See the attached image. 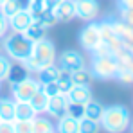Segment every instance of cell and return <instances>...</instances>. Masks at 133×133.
I'll list each match as a JSON object with an SVG mask.
<instances>
[{
  "mask_svg": "<svg viewBox=\"0 0 133 133\" xmlns=\"http://www.w3.org/2000/svg\"><path fill=\"white\" fill-rule=\"evenodd\" d=\"M77 40H79V45H81L85 50L92 52V50H94L97 45L101 43L99 23H97V22H88V25H87V27H83V29L79 31Z\"/></svg>",
  "mask_w": 133,
  "mask_h": 133,
  "instance_id": "obj_6",
  "label": "cell"
},
{
  "mask_svg": "<svg viewBox=\"0 0 133 133\" xmlns=\"http://www.w3.org/2000/svg\"><path fill=\"white\" fill-rule=\"evenodd\" d=\"M42 90L45 92V95H47V97H52V95H58V94H61V92H59V87H58V81L43 83V85H42Z\"/></svg>",
  "mask_w": 133,
  "mask_h": 133,
  "instance_id": "obj_33",
  "label": "cell"
},
{
  "mask_svg": "<svg viewBox=\"0 0 133 133\" xmlns=\"http://www.w3.org/2000/svg\"><path fill=\"white\" fill-rule=\"evenodd\" d=\"M56 128L49 117H40L36 115L32 119V133H54Z\"/></svg>",
  "mask_w": 133,
  "mask_h": 133,
  "instance_id": "obj_18",
  "label": "cell"
},
{
  "mask_svg": "<svg viewBox=\"0 0 133 133\" xmlns=\"http://www.w3.org/2000/svg\"><path fill=\"white\" fill-rule=\"evenodd\" d=\"M23 36L34 43V42H40V40L47 38V29H43L42 25H38V23L32 22L27 29H25V31H23Z\"/></svg>",
  "mask_w": 133,
  "mask_h": 133,
  "instance_id": "obj_20",
  "label": "cell"
},
{
  "mask_svg": "<svg viewBox=\"0 0 133 133\" xmlns=\"http://www.w3.org/2000/svg\"><path fill=\"white\" fill-rule=\"evenodd\" d=\"M2 49H4V52H5V56L9 59L22 63L32 52V42L27 40L23 36V32H11V34L4 36Z\"/></svg>",
  "mask_w": 133,
  "mask_h": 133,
  "instance_id": "obj_3",
  "label": "cell"
},
{
  "mask_svg": "<svg viewBox=\"0 0 133 133\" xmlns=\"http://www.w3.org/2000/svg\"><path fill=\"white\" fill-rule=\"evenodd\" d=\"M4 2H5V0H0V5H2V4H4Z\"/></svg>",
  "mask_w": 133,
  "mask_h": 133,
  "instance_id": "obj_44",
  "label": "cell"
},
{
  "mask_svg": "<svg viewBox=\"0 0 133 133\" xmlns=\"http://www.w3.org/2000/svg\"><path fill=\"white\" fill-rule=\"evenodd\" d=\"M11 66H13V61L5 54L0 52V81H5L7 79V74H9Z\"/></svg>",
  "mask_w": 133,
  "mask_h": 133,
  "instance_id": "obj_30",
  "label": "cell"
},
{
  "mask_svg": "<svg viewBox=\"0 0 133 133\" xmlns=\"http://www.w3.org/2000/svg\"><path fill=\"white\" fill-rule=\"evenodd\" d=\"M63 0H43V9L45 11H52L58 4H61Z\"/></svg>",
  "mask_w": 133,
  "mask_h": 133,
  "instance_id": "obj_39",
  "label": "cell"
},
{
  "mask_svg": "<svg viewBox=\"0 0 133 133\" xmlns=\"http://www.w3.org/2000/svg\"><path fill=\"white\" fill-rule=\"evenodd\" d=\"M0 133H15L13 121H0Z\"/></svg>",
  "mask_w": 133,
  "mask_h": 133,
  "instance_id": "obj_36",
  "label": "cell"
},
{
  "mask_svg": "<svg viewBox=\"0 0 133 133\" xmlns=\"http://www.w3.org/2000/svg\"><path fill=\"white\" fill-rule=\"evenodd\" d=\"M0 121H2V117H0Z\"/></svg>",
  "mask_w": 133,
  "mask_h": 133,
  "instance_id": "obj_46",
  "label": "cell"
},
{
  "mask_svg": "<svg viewBox=\"0 0 133 133\" xmlns=\"http://www.w3.org/2000/svg\"><path fill=\"white\" fill-rule=\"evenodd\" d=\"M59 70H61V68L56 65V63H50V65L43 66L42 70L36 72V79L40 81V85H43V83H50V81H56L58 76H59Z\"/></svg>",
  "mask_w": 133,
  "mask_h": 133,
  "instance_id": "obj_17",
  "label": "cell"
},
{
  "mask_svg": "<svg viewBox=\"0 0 133 133\" xmlns=\"http://www.w3.org/2000/svg\"><path fill=\"white\" fill-rule=\"evenodd\" d=\"M47 101H49V97L45 95V92L42 90V87H40V90L31 97V106L36 110V113L40 115V113H45V108H47Z\"/></svg>",
  "mask_w": 133,
  "mask_h": 133,
  "instance_id": "obj_24",
  "label": "cell"
},
{
  "mask_svg": "<svg viewBox=\"0 0 133 133\" xmlns=\"http://www.w3.org/2000/svg\"><path fill=\"white\" fill-rule=\"evenodd\" d=\"M58 87H59V92L63 94V95H66L68 94V90L74 87V81H72V77H70V72L68 70H59V76H58Z\"/></svg>",
  "mask_w": 133,
  "mask_h": 133,
  "instance_id": "obj_26",
  "label": "cell"
},
{
  "mask_svg": "<svg viewBox=\"0 0 133 133\" xmlns=\"http://www.w3.org/2000/svg\"><path fill=\"white\" fill-rule=\"evenodd\" d=\"M103 110H104V106H103L99 101L90 99L88 103L85 104V117H87V119H92V121H101Z\"/></svg>",
  "mask_w": 133,
  "mask_h": 133,
  "instance_id": "obj_22",
  "label": "cell"
},
{
  "mask_svg": "<svg viewBox=\"0 0 133 133\" xmlns=\"http://www.w3.org/2000/svg\"><path fill=\"white\" fill-rule=\"evenodd\" d=\"M52 15L56 16L58 23H68L76 18V0H63L52 9Z\"/></svg>",
  "mask_w": 133,
  "mask_h": 133,
  "instance_id": "obj_12",
  "label": "cell"
},
{
  "mask_svg": "<svg viewBox=\"0 0 133 133\" xmlns=\"http://www.w3.org/2000/svg\"><path fill=\"white\" fill-rule=\"evenodd\" d=\"M65 106H66V97L63 94L52 95V97H49V101H47L45 113L50 115V117H61V115L65 113Z\"/></svg>",
  "mask_w": 133,
  "mask_h": 133,
  "instance_id": "obj_14",
  "label": "cell"
},
{
  "mask_svg": "<svg viewBox=\"0 0 133 133\" xmlns=\"http://www.w3.org/2000/svg\"><path fill=\"white\" fill-rule=\"evenodd\" d=\"M90 74L94 79H101V81H110L115 79L119 65L115 61L113 56H92L90 61Z\"/></svg>",
  "mask_w": 133,
  "mask_h": 133,
  "instance_id": "obj_4",
  "label": "cell"
},
{
  "mask_svg": "<svg viewBox=\"0 0 133 133\" xmlns=\"http://www.w3.org/2000/svg\"><path fill=\"white\" fill-rule=\"evenodd\" d=\"M9 20V31L11 32H23L31 23H32V15L29 13V9L27 7H23L20 11H16L11 18H7Z\"/></svg>",
  "mask_w": 133,
  "mask_h": 133,
  "instance_id": "obj_11",
  "label": "cell"
},
{
  "mask_svg": "<svg viewBox=\"0 0 133 133\" xmlns=\"http://www.w3.org/2000/svg\"><path fill=\"white\" fill-rule=\"evenodd\" d=\"M0 87H2V81H0Z\"/></svg>",
  "mask_w": 133,
  "mask_h": 133,
  "instance_id": "obj_45",
  "label": "cell"
},
{
  "mask_svg": "<svg viewBox=\"0 0 133 133\" xmlns=\"http://www.w3.org/2000/svg\"><path fill=\"white\" fill-rule=\"evenodd\" d=\"M110 23L113 27V31H115V34H117V38L121 40L122 47L133 52V27L130 23H126L124 20H121V18L119 20L110 18Z\"/></svg>",
  "mask_w": 133,
  "mask_h": 133,
  "instance_id": "obj_9",
  "label": "cell"
},
{
  "mask_svg": "<svg viewBox=\"0 0 133 133\" xmlns=\"http://www.w3.org/2000/svg\"><path fill=\"white\" fill-rule=\"evenodd\" d=\"M23 7H27V0H5V2L0 5V11H2L7 18H11L16 11H20Z\"/></svg>",
  "mask_w": 133,
  "mask_h": 133,
  "instance_id": "obj_21",
  "label": "cell"
},
{
  "mask_svg": "<svg viewBox=\"0 0 133 133\" xmlns=\"http://www.w3.org/2000/svg\"><path fill=\"white\" fill-rule=\"evenodd\" d=\"M130 126H131V133H133V121H131V124H130Z\"/></svg>",
  "mask_w": 133,
  "mask_h": 133,
  "instance_id": "obj_43",
  "label": "cell"
},
{
  "mask_svg": "<svg viewBox=\"0 0 133 133\" xmlns=\"http://www.w3.org/2000/svg\"><path fill=\"white\" fill-rule=\"evenodd\" d=\"M54 128H56V133H79V121L68 115H61L58 117V124Z\"/></svg>",
  "mask_w": 133,
  "mask_h": 133,
  "instance_id": "obj_16",
  "label": "cell"
},
{
  "mask_svg": "<svg viewBox=\"0 0 133 133\" xmlns=\"http://www.w3.org/2000/svg\"><path fill=\"white\" fill-rule=\"evenodd\" d=\"M117 9H119V11L133 9V0H117Z\"/></svg>",
  "mask_w": 133,
  "mask_h": 133,
  "instance_id": "obj_38",
  "label": "cell"
},
{
  "mask_svg": "<svg viewBox=\"0 0 133 133\" xmlns=\"http://www.w3.org/2000/svg\"><path fill=\"white\" fill-rule=\"evenodd\" d=\"M40 81L32 76H27L25 79H22L20 83L11 85V94L15 101H31V97L40 90Z\"/></svg>",
  "mask_w": 133,
  "mask_h": 133,
  "instance_id": "obj_5",
  "label": "cell"
},
{
  "mask_svg": "<svg viewBox=\"0 0 133 133\" xmlns=\"http://www.w3.org/2000/svg\"><path fill=\"white\" fill-rule=\"evenodd\" d=\"M128 70H130V72H131V74H133V61H131V63H130V66H128Z\"/></svg>",
  "mask_w": 133,
  "mask_h": 133,
  "instance_id": "obj_41",
  "label": "cell"
},
{
  "mask_svg": "<svg viewBox=\"0 0 133 133\" xmlns=\"http://www.w3.org/2000/svg\"><path fill=\"white\" fill-rule=\"evenodd\" d=\"M32 22L42 25L43 29H50V27H54V25L58 23V20H56V16L52 15V11H43V13L32 16Z\"/></svg>",
  "mask_w": 133,
  "mask_h": 133,
  "instance_id": "obj_25",
  "label": "cell"
},
{
  "mask_svg": "<svg viewBox=\"0 0 133 133\" xmlns=\"http://www.w3.org/2000/svg\"><path fill=\"white\" fill-rule=\"evenodd\" d=\"M54 133H56V131H54Z\"/></svg>",
  "mask_w": 133,
  "mask_h": 133,
  "instance_id": "obj_47",
  "label": "cell"
},
{
  "mask_svg": "<svg viewBox=\"0 0 133 133\" xmlns=\"http://www.w3.org/2000/svg\"><path fill=\"white\" fill-rule=\"evenodd\" d=\"M65 97H66V101L79 103V104H87L90 99H94L90 85H74L72 88L68 90V94H66Z\"/></svg>",
  "mask_w": 133,
  "mask_h": 133,
  "instance_id": "obj_13",
  "label": "cell"
},
{
  "mask_svg": "<svg viewBox=\"0 0 133 133\" xmlns=\"http://www.w3.org/2000/svg\"><path fill=\"white\" fill-rule=\"evenodd\" d=\"M15 133H32V121H13Z\"/></svg>",
  "mask_w": 133,
  "mask_h": 133,
  "instance_id": "obj_32",
  "label": "cell"
},
{
  "mask_svg": "<svg viewBox=\"0 0 133 133\" xmlns=\"http://www.w3.org/2000/svg\"><path fill=\"white\" fill-rule=\"evenodd\" d=\"M15 99L9 97H0V117L2 121H15Z\"/></svg>",
  "mask_w": 133,
  "mask_h": 133,
  "instance_id": "obj_19",
  "label": "cell"
},
{
  "mask_svg": "<svg viewBox=\"0 0 133 133\" xmlns=\"http://www.w3.org/2000/svg\"><path fill=\"white\" fill-rule=\"evenodd\" d=\"M27 4H43V0H27Z\"/></svg>",
  "mask_w": 133,
  "mask_h": 133,
  "instance_id": "obj_40",
  "label": "cell"
},
{
  "mask_svg": "<svg viewBox=\"0 0 133 133\" xmlns=\"http://www.w3.org/2000/svg\"><path fill=\"white\" fill-rule=\"evenodd\" d=\"M7 31H9V20H7V16L0 11V38H4V36L7 34Z\"/></svg>",
  "mask_w": 133,
  "mask_h": 133,
  "instance_id": "obj_35",
  "label": "cell"
},
{
  "mask_svg": "<svg viewBox=\"0 0 133 133\" xmlns=\"http://www.w3.org/2000/svg\"><path fill=\"white\" fill-rule=\"evenodd\" d=\"M101 130L108 133H124L128 131L131 124V115L130 110L122 104H111L103 110L101 115Z\"/></svg>",
  "mask_w": 133,
  "mask_h": 133,
  "instance_id": "obj_2",
  "label": "cell"
},
{
  "mask_svg": "<svg viewBox=\"0 0 133 133\" xmlns=\"http://www.w3.org/2000/svg\"><path fill=\"white\" fill-rule=\"evenodd\" d=\"M92 56H113V54H111L110 49H108V45H104L103 42H101V43L92 50Z\"/></svg>",
  "mask_w": 133,
  "mask_h": 133,
  "instance_id": "obj_34",
  "label": "cell"
},
{
  "mask_svg": "<svg viewBox=\"0 0 133 133\" xmlns=\"http://www.w3.org/2000/svg\"><path fill=\"white\" fill-rule=\"evenodd\" d=\"M70 77H72L74 85H90V83H92V79H94L88 68L74 70V72H70Z\"/></svg>",
  "mask_w": 133,
  "mask_h": 133,
  "instance_id": "obj_28",
  "label": "cell"
},
{
  "mask_svg": "<svg viewBox=\"0 0 133 133\" xmlns=\"http://www.w3.org/2000/svg\"><path fill=\"white\" fill-rule=\"evenodd\" d=\"M59 61V68L68 70V72H74V70H81V68H87V59L83 58L81 52L77 50H63L59 54V58H56Z\"/></svg>",
  "mask_w": 133,
  "mask_h": 133,
  "instance_id": "obj_7",
  "label": "cell"
},
{
  "mask_svg": "<svg viewBox=\"0 0 133 133\" xmlns=\"http://www.w3.org/2000/svg\"><path fill=\"white\" fill-rule=\"evenodd\" d=\"M121 13V20H124L126 23H130L133 27V9H126V11H119Z\"/></svg>",
  "mask_w": 133,
  "mask_h": 133,
  "instance_id": "obj_37",
  "label": "cell"
},
{
  "mask_svg": "<svg viewBox=\"0 0 133 133\" xmlns=\"http://www.w3.org/2000/svg\"><path fill=\"white\" fill-rule=\"evenodd\" d=\"M0 52H2V38H0Z\"/></svg>",
  "mask_w": 133,
  "mask_h": 133,
  "instance_id": "obj_42",
  "label": "cell"
},
{
  "mask_svg": "<svg viewBox=\"0 0 133 133\" xmlns=\"http://www.w3.org/2000/svg\"><path fill=\"white\" fill-rule=\"evenodd\" d=\"M101 131V122L99 121H92L83 117L79 121V133H99Z\"/></svg>",
  "mask_w": 133,
  "mask_h": 133,
  "instance_id": "obj_29",
  "label": "cell"
},
{
  "mask_svg": "<svg viewBox=\"0 0 133 133\" xmlns=\"http://www.w3.org/2000/svg\"><path fill=\"white\" fill-rule=\"evenodd\" d=\"M101 13V5L97 0H76V16L85 22H95Z\"/></svg>",
  "mask_w": 133,
  "mask_h": 133,
  "instance_id": "obj_8",
  "label": "cell"
},
{
  "mask_svg": "<svg viewBox=\"0 0 133 133\" xmlns=\"http://www.w3.org/2000/svg\"><path fill=\"white\" fill-rule=\"evenodd\" d=\"M56 58H58V54H56L54 43L50 40L43 38V40L32 43V52H31V56L25 61H22V65L27 68L29 74H36L43 66L50 65V63H56Z\"/></svg>",
  "mask_w": 133,
  "mask_h": 133,
  "instance_id": "obj_1",
  "label": "cell"
},
{
  "mask_svg": "<svg viewBox=\"0 0 133 133\" xmlns=\"http://www.w3.org/2000/svg\"><path fill=\"white\" fill-rule=\"evenodd\" d=\"M38 113L29 101H16L15 104V121H32Z\"/></svg>",
  "mask_w": 133,
  "mask_h": 133,
  "instance_id": "obj_15",
  "label": "cell"
},
{
  "mask_svg": "<svg viewBox=\"0 0 133 133\" xmlns=\"http://www.w3.org/2000/svg\"><path fill=\"white\" fill-rule=\"evenodd\" d=\"M115 79H117L121 85H124V87H130V85H133V74L128 70V68H119V70H117Z\"/></svg>",
  "mask_w": 133,
  "mask_h": 133,
  "instance_id": "obj_31",
  "label": "cell"
},
{
  "mask_svg": "<svg viewBox=\"0 0 133 133\" xmlns=\"http://www.w3.org/2000/svg\"><path fill=\"white\" fill-rule=\"evenodd\" d=\"M63 115H68L72 119H77L81 121L85 117V104H79V103H70L66 101V106H65V113Z\"/></svg>",
  "mask_w": 133,
  "mask_h": 133,
  "instance_id": "obj_27",
  "label": "cell"
},
{
  "mask_svg": "<svg viewBox=\"0 0 133 133\" xmlns=\"http://www.w3.org/2000/svg\"><path fill=\"white\" fill-rule=\"evenodd\" d=\"M97 23H99L101 42H103L104 45H108V49L111 50V54L119 52V50L122 49V43H121V40L117 38V34H115V31H113V27H111L110 18H108V20H103V22H97Z\"/></svg>",
  "mask_w": 133,
  "mask_h": 133,
  "instance_id": "obj_10",
  "label": "cell"
},
{
  "mask_svg": "<svg viewBox=\"0 0 133 133\" xmlns=\"http://www.w3.org/2000/svg\"><path fill=\"white\" fill-rule=\"evenodd\" d=\"M27 76H31V74L27 72V68H25L22 63H18V61H16V65L11 66V70H9L7 79H5V81H9L11 85H15V83H20L22 79H25Z\"/></svg>",
  "mask_w": 133,
  "mask_h": 133,
  "instance_id": "obj_23",
  "label": "cell"
}]
</instances>
